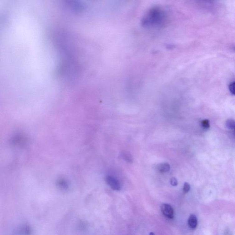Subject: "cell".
I'll return each mask as SVG.
<instances>
[{"instance_id":"cell-13","label":"cell","mask_w":235,"mask_h":235,"mask_svg":"<svg viewBox=\"0 0 235 235\" xmlns=\"http://www.w3.org/2000/svg\"><path fill=\"white\" fill-rule=\"evenodd\" d=\"M53 19H54V18H53ZM56 25H57V24H56ZM59 31H60V30H59ZM60 32H61V31H60ZM61 34H62V33H61ZM63 37H64V36H63ZM64 39H65V37H64ZM65 41H66V40H65Z\"/></svg>"},{"instance_id":"cell-8","label":"cell","mask_w":235,"mask_h":235,"mask_svg":"<svg viewBox=\"0 0 235 235\" xmlns=\"http://www.w3.org/2000/svg\"><path fill=\"white\" fill-rule=\"evenodd\" d=\"M201 125L202 127L205 130H207L210 127V124L209 121L208 119H204L201 122Z\"/></svg>"},{"instance_id":"cell-7","label":"cell","mask_w":235,"mask_h":235,"mask_svg":"<svg viewBox=\"0 0 235 235\" xmlns=\"http://www.w3.org/2000/svg\"><path fill=\"white\" fill-rule=\"evenodd\" d=\"M227 127L231 130H234L235 128V121L232 119H229L227 120Z\"/></svg>"},{"instance_id":"cell-14","label":"cell","mask_w":235,"mask_h":235,"mask_svg":"<svg viewBox=\"0 0 235 235\" xmlns=\"http://www.w3.org/2000/svg\"><path fill=\"white\" fill-rule=\"evenodd\" d=\"M46 28H47V27H46ZM53 40H54V39H53Z\"/></svg>"},{"instance_id":"cell-2","label":"cell","mask_w":235,"mask_h":235,"mask_svg":"<svg viewBox=\"0 0 235 235\" xmlns=\"http://www.w3.org/2000/svg\"><path fill=\"white\" fill-rule=\"evenodd\" d=\"M162 213L165 217L172 218L174 217V209L171 206L168 204H164L161 205Z\"/></svg>"},{"instance_id":"cell-6","label":"cell","mask_w":235,"mask_h":235,"mask_svg":"<svg viewBox=\"0 0 235 235\" xmlns=\"http://www.w3.org/2000/svg\"><path fill=\"white\" fill-rule=\"evenodd\" d=\"M121 157L125 161L129 162V163H132L133 161V158L132 156L130 153L126 152H126L123 151V152H122Z\"/></svg>"},{"instance_id":"cell-12","label":"cell","mask_w":235,"mask_h":235,"mask_svg":"<svg viewBox=\"0 0 235 235\" xmlns=\"http://www.w3.org/2000/svg\"><path fill=\"white\" fill-rule=\"evenodd\" d=\"M149 235H154V234L153 233H151Z\"/></svg>"},{"instance_id":"cell-11","label":"cell","mask_w":235,"mask_h":235,"mask_svg":"<svg viewBox=\"0 0 235 235\" xmlns=\"http://www.w3.org/2000/svg\"><path fill=\"white\" fill-rule=\"evenodd\" d=\"M171 185L173 186H176L178 185L177 180L175 178H172L170 180Z\"/></svg>"},{"instance_id":"cell-9","label":"cell","mask_w":235,"mask_h":235,"mask_svg":"<svg viewBox=\"0 0 235 235\" xmlns=\"http://www.w3.org/2000/svg\"><path fill=\"white\" fill-rule=\"evenodd\" d=\"M190 185H189V183L185 182L184 183V186H183V192L184 193H186L189 192V191L190 190Z\"/></svg>"},{"instance_id":"cell-4","label":"cell","mask_w":235,"mask_h":235,"mask_svg":"<svg viewBox=\"0 0 235 235\" xmlns=\"http://www.w3.org/2000/svg\"><path fill=\"white\" fill-rule=\"evenodd\" d=\"M188 224L192 229H195L198 226V219L194 214H191L188 218Z\"/></svg>"},{"instance_id":"cell-15","label":"cell","mask_w":235,"mask_h":235,"mask_svg":"<svg viewBox=\"0 0 235 235\" xmlns=\"http://www.w3.org/2000/svg\"><path fill=\"white\" fill-rule=\"evenodd\" d=\"M234 130L235 132V128Z\"/></svg>"},{"instance_id":"cell-10","label":"cell","mask_w":235,"mask_h":235,"mask_svg":"<svg viewBox=\"0 0 235 235\" xmlns=\"http://www.w3.org/2000/svg\"><path fill=\"white\" fill-rule=\"evenodd\" d=\"M229 89L231 93L235 95V82H233L229 85Z\"/></svg>"},{"instance_id":"cell-3","label":"cell","mask_w":235,"mask_h":235,"mask_svg":"<svg viewBox=\"0 0 235 235\" xmlns=\"http://www.w3.org/2000/svg\"><path fill=\"white\" fill-rule=\"evenodd\" d=\"M31 227L29 225H24L18 229L16 235H31Z\"/></svg>"},{"instance_id":"cell-5","label":"cell","mask_w":235,"mask_h":235,"mask_svg":"<svg viewBox=\"0 0 235 235\" xmlns=\"http://www.w3.org/2000/svg\"><path fill=\"white\" fill-rule=\"evenodd\" d=\"M158 170L160 172H167L170 170V165L168 163H162L158 166Z\"/></svg>"},{"instance_id":"cell-1","label":"cell","mask_w":235,"mask_h":235,"mask_svg":"<svg viewBox=\"0 0 235 235\" xmlns=\"http://www.w3.org/2000/svg\"><path fill=\"white\" fill-rule=\"evenodd\" d=\"M106 181L110 187L115 191H119L121 185L118 180L114 177L108 175L106 177Z\"/></svg>"}]
</instances>
